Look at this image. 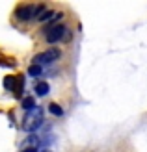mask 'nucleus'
<instances>
[{
  "label": "nucleus",
  "mask_w": 147,
  "mask_h": 152,
  "mask_svg": "<svg viewBox=\"0 0 147 152\" xmlns=\"http://www.w3.org/2000/svg\"><path fill=\"white\" fill-rule=\"evenodd\" d=\"M41 124H43V110L37 108V106H35L34 110L26 111L24 117H22V130L28 132V134L35 132Z\"/></svg>",
  "instance_id": "f257e3e1"
},
{
  "label": "nucleus",
  "mask_w": 147,
  "mask_h": 152,
  "mask_svg": "<svg viewBox=\"0 0 147 152\" xmlns=\"http://www.w3.org/2000/svg\"><path fill=\"white\" fill-rule=\"evenodd\" d=\"M45 11H47V10H45V6L24 4V6H19L17 10H15V15H17L19 20H30L32 17H37V19H39Z\"/></svg>",
  "instance_id": "f03ea898"
},
{
  "label": "nucleus",
  "mask_w": 147,
  "mask_h": 152,
  "mask_svg": "<svg viewBox=\"0 0 147 152\" xmlns=\"http://www.w3.org/2000/svg\"><path fill=\"white\" fill-rule=\"evenodd\" d=\"M61 56V52L58 48H49V50H45L41 52V54H37L34 58V63L35 65H43V63H52V61H56V59Z\"/></svg>",
  "instance_id": "7ed1b4c3"
},
{
  "label": "nucleus",
  "mask_w": 147,
  "mask_h": 152,
  "mask_svg": "<svg viewBox=\"0 0 147 152\" xmlns=\"http://www.w3.org/2000/svg\"><path fill=\"white\" fill-rule=\"evenodd\" d=\"M67 32V28L65 26H61V24H56V26H52L50 30H47V41L49 43H56V41H60L61 37H64V34Z\"/></svg>",
  "instance_id": "20e7f679"
},
{
  "label": "nucleus",
  "mask_w": 147,
  "mask_h": 152,
  "mask_svg": "<svg viewBox=\"0 0 147 152\" xmlns=\"http://www.w3.org/2000/svg\"><path fill=\"white\" fill-rule=\"evenodd\" d=\"M37 147H39V139H37V135H34V134H30L24 139V143H22V148H37Z\"/></svg>",
  "instance_id": "39448f33"
},
{
  "label": "nucleus",
  "mask_w": 147,
  "mask_h": 152,
  "mask_svg": "<svg viewBox=\"0 0 147 152\" xmlns=\"http://www.w3.org/2000/svg\"><path fill=\"white\" fill-rule=\"evenodd\" d=\"M49 91H50V87H49L47 82H39V83L35 86V95H37V96H45Z\"/></svg>",
  "instance_id": "423d86ee"
},
{
  "label": "nucleus",
  "mask_w": 147,
  "mask_h": 152,
  "mask_svg": "<svg viewBox=\"0 0 147 152\" xmlns=\"http://www.w3.org/2000/svg\"><path fill=\"white\" fill-rule=\"evenodd\" d=\"M22 108H24L26 111L34 110V108H35V100H34V96H24V98H22Z\"/></svg>",
  "instance_id": "0eeeda50"
},
{
  "label": "nucleus",
  "mask_w": 147,
  "mask_h": 152,
  "mask_svg": "<svg viewBox=\"0 0 147 152\" xmlns=\"http://www.w3.org/2000/svg\"><path fill=\"white\" fill-rule=\"evenodd\" d=\"M4 86H6V89H13L15 91V87H17V78H13V76H6V78H4Z\"/></svg>",
  "instance_id": "6e6552de"
},
{
  "label": "nucleus",
  "mask_w": 147,
  "mask_h": 152,
  "mask_svg": "<svg viewBox=\"0 0 147 152\" xmlns=\"http://www.w3.org/2000/svg\"><path fill=\"white\" fill-rule=\"evenodd\" d=\"M28 74H30V76H41V74H43L41 65H35V63H32V65H30V69H28Z\"/></svg>",
  "instance_id": "1a4fd4ad"
},
{
  "label": "nucleus",
  "mask_w": 147,
  "mask_h": 152,
  "mask_svg": "<svg viewBox=\"0 0 147 152\" xmlns=\"http://www.w3.org/2000/svg\"><path fill=\"white\" fill-rule=\"evenodd\" d=\"M49 111L52 113V115H56V117H61V115H64V110H61L58 104H50V106H49Z\"/></svg>",
  "instance_id": "9d476101"
},
{
  "label": "nucleus",
  "mask_w": 147,
  "mask_h": 152,
  "mask_svg": "<svg viewBox=\"0 0 147 152\" xmlns=\"http://www.w3.org/2000/svg\"><path fill=\"white\" fill-rule=\"evenodd\" d=\"M22 87H24V78H22V76H17V87H15V95L17 96L22 95Z\"/></svg>",
  "instance_id": "9b49d317"
},
{
  "label": "nucleus",
  "mask_w": 147,
  "mask_h": 152,
  "mask_svg": "<svg viewBox=\"0 0 147 152\" xmlns=\"http://www.w3.org/2000/svg\"><path fill=\"white\" fill-rule=\"evenodd\" d=\"M21 152H37V148H22Z\"/></svg>",
  "instance_id": "f8f14e48"
},
{
  "label": "nucleus",
  "mask_w": 147,
  "mask_h": 152,
  "mask_svg": "<svg viewBox=\"0 0 147 152\" xmlns=\"http://www.w3.org/2000/svg\"><path fill=\"white\" fill-rule=\"evenodd\" d=\"M47 152H49V150H47Z\"/></svg>",
  "instance_id": "ddd939ff"
}]
</instances>
